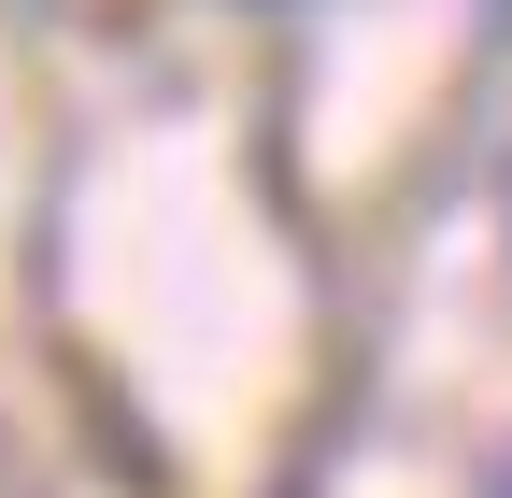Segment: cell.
Segmentation results:
<instances>
[{
    "instance_id": "obj_1",
    "label": "cell",
    "mask_w": 512,
    "mask_h": 498,
    "mask_svg": "<svg viewBox=\"0 0 512 498\" xmlns=\"http://www.w3.org/2000/svg\"><path fill=\"white\" fill-rule=\"evenodd\" d=\"M484 498H512V470H498V484H484Z\"/></svg>"
}]
</instances>
